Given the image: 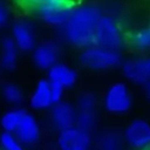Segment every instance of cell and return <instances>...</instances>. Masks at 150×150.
Listing matches in <instances>:
<instances>
[{
	"label": "cell",
	"mask_w": 150,
	"mask_h": 150,
	"mask_svg": "<svg viewBox=\"0 0 150 150\" xmlns=\"http://www.w3.org/2000/svg\"><path fill=\"white\" fill-rule=\"evenodd\" d=\"M102 14L101 6L93 2L76 5L62 26L64 39L71 45L81 49L94 45L95 31Z\"/></svg>",
	"instance_id": "6da1fadb"
},
{
	"label": "cell",
	"mask_w": 150,
	"mask_h": 150,
	"mask_svg": "<svg viewBox=\"0 0 150 150\" xmlns=\"http://www.w3.org/2000/svg\"><path fill=\"white\" fill-rule=\"evenodd\" d=\"M26 7L37 13L48 25L62 27L76 7L75 0H21Z\"/></svg>",
	"instance_id": "7a4b0ae2"
},
{
	"label": "cell",
	"mask_w": 150,
	"mask_h": 150,
	"mask_svg": "<svg viewBox=\"0 0 150 150\" xmlns=\"http://www.w3.org/2000/svg\"><path fill=\"white\" fill-rule=\"evenodd\" d=\"M94 44L105 49L120 52L127 45V35L112 14L103 13L95 31Z\"/></svg>",
	"instance_id": "3957f363"
},
{
	"label": "cell",
	"mask_w": 150,
	"mask_h": 150,
	"mask_svg": "<svg viewBox=\"0 0 150 150\" xmlns=\"http://www.w3.org/2000/svg\"><path fill=\"white\" fill-rule=\"evenodd\" d=\"M79 60L80 63L88 69L105 71L120 67L124 58L120 52L105 49L94 44L82 49Z\"/></svg>",
	"instance_id": "277c9868"
},
{
	"label": "cell",
	"mask_w": 150,
	"mask_h": 150,
	"mask_svg": "<svg viewBox=\"0 0 150 150\" xmlns=\"http://www.w3.org/2000/svg\"><path fill=\"white\" fill-rule=\"evenodd\" d=\"M103 107L115 115H126L132 109L133 95L129 85L125 82L112 83L105 91L102 99Z\"/></svg>",
	"instance_id": "5b68a950"
},
{
	"label": "cell",
	"mask_w": 150,
	"mask_h": 150,
	"mask_svg": "<svg viewBox=\"0 0 150 150\" xmlns=\"http://www.w3.org/2000/svg\"><path fill=\"white\" fill-rule=\"evenodd\" d=\"M120 67L128 82L138 86L145 85L150 81V53L124 59Z\"/></svg>",
	"instance_id": "8992f818"
},
{
	"label": "cell",
	"mask_w": 150,
	"mask_h": 150,
	"mask_svg": "<svg viewBox=\"0 0 150 150\" xmlns=\"http://www.w3.org/2000/svg\"><path fill=\"white\" fill-rule=\"evenodd\" d=\"M56 144L59 150H91L93 138L90 132L74 126L58 132Z\"/></svg>",
	"instance_id": "52a82bcc"
},
{
	"label": "cell",
	"mask_w": 150,
	"mask_h": 150,
	"mask_svg": "<svg viewBox=\"0 0 150 150\" xmlns=\"http://www.w3.org/2000/svg\"><path fill=\"white\" fill-rule=\"evenodd\" d=\"M125 144L134 150H144L150 147V122L146 120H133L122 133Z\"/></svg>",
	"instance_id": "ba28073f"
},
{
	"label": "cell",
	"mask_w": 150,
	"mask_h": 150,
	"mask_svg": "<svg viewBox=\"0 0 150 150\" xmlns=\"http://www.w3.org/2000/svg\"><path fill=\"white\" fill-rule=\"evenodd\" d=\"M77 112V108L73 103L62 100L51 106L50 120L54 128L63 131L76 126Z\"/></svg>",
	"instance_id": "9c48e42d"
},
{
	"label": "cell",
	"mask_w": 150,
	"mask_h": 150,
	"mask_svg": "<svg viewBox=\"0 0 150 150\" xmlns=\"http://www.w3.org/2000/svg\"><path fill=\"white\" fill-rule=\"evenodd\" d=\"M13 134L23 146H31L39 141L41 137V128L37 119L32 113L26 111Z\"/></svg>",
	"instance_id": "30bf717a"
},
{
	"label": "cell",
	"mask_w": 150,
	"mask_h": 150,
	"mask_svg": "<svg viewBox=\"0 0 150 150\" xmlns=\"http://www.w3.org/2000/svg\"><path fill=\"white\" fill-rule=\"evenodd\" d=\"M59 46L51 41L44 42L35 48L33 60L36 67L41 69H49L58 62Z\"/></svg>",
	"instance_id": "8fae6325"
},
{
	"label": "cell",
	"mask_w": 150,
	"mask_h": 150,
	"mask_svg": "<svg viewBox=\"0 0 150 150\" xmlns=\"http://www.w3.org/2000/svg\"><path fill=\"white\" fill-rule=\"evenodd\" d=\"M47 80L50 83L57 84L64 89H69L77 84L78 73L75 69L69 65L57 62L51 69H48Z\"/></svg>",
	"instance_id": "7c38bea8"
},
{
	"label": "cell",
	"mask_w": 150,
	"mask_h": 150,
	"mask_svg": "<svg viewBox=\"0 0 150 150\" xmlns=\"http://www.w3.org/2000/svg\"><path fill=\"white\" fill-rule=\"evenodd\" d=\"M12 40L18 49L22 51L33 50L36 45V38L33 28L28 22H16L12 27Z\"/></svg>",
	"instance_id": "4fadbf2b"
},
{
	"label": "cell",
	"mask_w": 150,
	"mask_h": 150,
	"mask_svg": "<svg viewBox=\"0 0 150 150\" xmlns=\"http://www.w3.org/2000/svg\"><path fill=\"white\" fill-rule=\"evenodd\" d=\"M29 104L34 110H45L53 105L50 94V82L42 79L36 84L29 99Z\"/></svg>",
	"instance_id": "5bb4252c"
},
{
	"label": "cell",
	"mask_w": 150,
	"mask_h": 150,
	"mask_svg": "<svg viewBox=\"0 0 150 150\" xmlns=\"http://www.w3.org/2000/svg\"><path fill=\"white\" fill-rule=\"evenodd\" d=\"M127 44L138 53H150V25L133 30L127 36Z\"/></svg>",
	"instance_id": "9a60e30c"
},
{
	"label": "cell",
	"mask_w": 150,
	"mask_h": 150,
	"mask_svg": "<svg viewBox=\"0 0 150 150\" xmlns=\"http://www.w3.org/2000/svg\"><path fill=\"white\" fill-rule=\"evenodd\" d=\"M2 52L0 62L4 69L12 71L18 63V47L11 38H5L1 44Z\"/></svg>",
	"instance_id": "2e32d148"
},
{
	"label": "cell",
	"mask_w": 150,
	"mask_h": 150,
	"mask_svg": "<svg viewBox=\"0 0 150 150\" xmlns=\"http://www.w3.org/2000/svg\"><path fill=\"white\" fill-rule=\"evenodd\" d=\"M97 144L99 150H124L125 148L122 134L115 130L102 132V134L99 136Z\"/></svg>",
	"instance_id": "e0dca14e"
},
{
	"label": "cell",
	"mask_w": 150,
	"mask_h": 150,
	"mask_svg": "<svg viewBox=\"0 0 150 150\" xmlns=\"http://www.w3.org/2000/svg\"><path fill=\"white\" fill-rule=\"evenodd\" d=\"M25 112L26 110L20 108V107H13V108L5 111L0 119V126H1L3 132L13 134L18 126L20 125Z\"/></svg>",
	"instance_id": "ac0fdd59"
},
{
	"label": "cell",
	"mask_w": 150,
	"mask_h": 150,
	"mask_svg": "<svg viewBox=\"0 0 150 150\" xmlns=\"http://www.w3.org/2000/svg\"><path fill=\"white\" fill-rule=\"evenodd\" d=\"M2 96L8 104L20 107L25 101V93L20 86L13 83H7L2 88Z\"/></svg>",
	"instance_id": "d6986e66"
},
{
	"label": "cell",
	"mask_w": 150,
	"mask_h": 150,
	"mask_svg": "<svg viewBox=\"0 0 150 150\" xmlns=\"http://www.w3.org/2000/svg\"><path fill=\"white\" fill-rule=\"evenodd\" d=\"M98 106V97L92 91H85L79 95L76 108L77 111H94Z\"/></svg>",
	"instance_id": "ffe728a7"
},
{
	"label": "cell",
	"mask_w": 150,
	"mask_h": 150,
	"mask_svg": "<svg viewBox=\"0 0 150 150\" xmlns=\"http://www.w3.org/2000/svg\"><path fill=\"white\" fill-rule=\"evenodd\" d=\"M97 124V115L94 111H78L76 119V127L92 132Z\"/></svg>",
	"instance_id": "44dd1931"
},
{
	"label": "cell",
	"mask_w": 150,
	"mask_h": 150,
	"mask_svg": "<svg viewBox=\"0 0 150 150\" xmlns=\"http://www.w3.org/2000/svg\"><path fill=\"white\" fill-rule=\"evenodd\" d=\"M0 147L2 150H24L23 144L12 133L3 132L0 135Z\"/></svg>",
	"instance_id": "7402d4cb"
},
{
	"label": "cell",
	"mask_w": 150,
	"mask_h": 150,
	"mask_svg": "<svg viewBox=\"0 0 150 150\" xmlns=\"http://www.w3.org/2000/svg\"><path fill=\"white\" fill-rule=\"evenodd\" d=\"M64 88L57 84H52L50 83V94H51L52 103L56 104L58 102H61L64 96Z\"/></svg>",
	"instance_id": "603a6c76"
},
{
	"label": "cell",
	"mask_w": 150,
	"mask_h": 150,
	"mask_svg": "<svg viewBox=\"0 0 150 150\" xmlns=\"http://www.w3.org/2000/svg\"><path fill=\"white\" fill-rule=\"evenodd\" d=\"M8 18H9V12H8L7 7L2 2H0V28L7 24Z\"/></svg>",
	"instance_id": "cb8c5ba5"
},
{
	"label": "cell",
	"mask_w": 150,
	"mask_h": 150,
	"mask_svg": "<svg viewBox=\"0 0 150 150\" xmlns=\"http://www.w3.org/2000/svg\"><path fill=\"white\" fill-rule=\"evenodd\" d=\"M143 87V93H144V96L145 98L150 102V81L147 82L145 85L142 86Z\"/></svg>",
	"instance_id": "d4e9b609"
},
{
	"label": "cell",
	"mask_w": 150,
	"mask_h": 150,
	"mask_svg": "<svg viewBox=\"0 0 150 150\" xmlns=\"http://www.w3.org/2000/svg\"><path fill=\"white\" fill-rule=\"evenodd\" d=\"M144 150H150V147H148V148H146V149H144Z\"/></svg>",
	"instance_id": "484cf974"
}]
</instances>
